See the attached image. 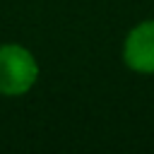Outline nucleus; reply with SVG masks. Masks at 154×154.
Instances as JSON below:
<instances>
[{
    "label": "nucleus",
    "instance_id": "2",
    "mask_svg": "<svg viewBox=\"0 0 154 154\" xmlns=\"http://www.w3.org/2000/svg\"><path fill=\"white\" fill-rule=\"evenodd\" d=\"M120 55L130 72L154 75V19H142L125 34Z\"/></svg>",
    "mask_w": 154,
    "mask_h": 154
},
{
    "label": "nucleus",
    "instance_id": "1",
    "mask_svg": "<svg viewBox=\"0 0 154 154\" xmlns=\"http://www.w3.org/2000/svg\"><path fill=\"white\" fill-rule=\"evenodd\" d=\"M41 67L36 55L14 41L0 43V96L17 99L29 94L38 82Z\"/></svg>",
    "mask_w": 154,
    "mask_h": 154
}]
</instances>
